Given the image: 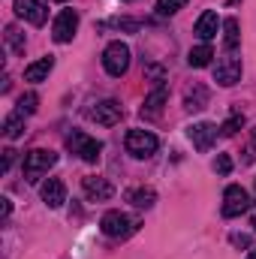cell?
I'll return each instance as SVG.
<instances>
[{"label":"cell","instance_id":"obj_1","mask_svg":"<svg viewBox=\"0 0 256 259\" xmlns=\"http://www.w3.org/2000/svg\"><path fill=\"white\" fill-rule=\"evenodd\" d=\"M100 229H103V235H109V238H127V235H133V232L139 229V220L130 217V214H124V211H109V214H103Z\"/></svg>","mask_w":256,"mask_h":259},{"label":"cell","instance_id":"obj_2","mask_svg":"<svg viewBox=\"0 0 256 259\" xmlns=\"http://www.w3.org/2000/svg\"><path fill=\"white\" fill-rule=\"evenodd\" d=\"M124 148H127V154L145 160V157H154V154H157L160 139H157L154 133H148V130H130L127 139H124Z\"/></svg>","mask_w":256,"mask_h":259},{"label":"cell","instance_id":"obj_3","mask_svg":"<svg viewBox=\"0 0 256 259\" xmlns=\"http://www.w3.org/2000/svg\"><path fill=\"white\" fill-rule=\"evenodd\" d=\"M66 148H69L72 154H78L84 163H97V160H100V154H103V142H97V139L84 136L81 130H75V133H69V136H66Z\"/></svg>","mask_w":256,"mask_h":259},{"label":"cell","instance_id":"obj_4","mask_svg":"<svg viewBox=\"0 0 256 259\" xmlns=\"http://www.w3.org/2000/svg\"><path fill=\"white\" fill-rule=\"evenodd\" d=\"M55 163H58V154H55V151L33 148V151L24 157V178H27V181H39V175H46Z\"/></svg>","mask_w":256,"mask_h":259},{"label":"cell","instance_id":"obj_5","mask_svg":"<svg viewBox=\"0 0 256 259\" xmlns=\"http://www.w3.org/2000/svg\"><path fill=\"white\" fill-rule=\"evenodd\" d=\"M103 66H106V72L109 75H115V78H121L124 72L130 69V49L127 42H109L106 46V52H103Z\"/></svg>","mask_w":256,"mask_h":259},{"label":"cell","instance_id":"obj_6","mask_svg":"<svg viewBox=\"0 0 256 259\" xmlns=\"http://www.w3.org/2000/svg\"><path fill=\"white\" fill-rule=\"evenodd\" d=\"M88 118L97 121V124H103V127H115V124H121L124 109H121L118 100H103V103H94L88 109Z\"/></svg>","mask_w":256,"mask_h":259},{"label":"cell","instance_id":"obj_7","mask_svg":"<svg viewBox=\"0 0 256 259\" xmlns=\"http://www.w3.org/2000/svg\"><path fill=\"white\" fill-rule=\"evenodd\" d=\"M250 208V196L241 184H229L223 193V217H238Z\"/></svg>","mask_w":256,"mask_h":259},{"label":"cell","instance_id":"obj_8","mask_svg":"<svg viewBox=\"0 0 256 259\" xmlns=\"http://www.w3.org/2000/svg\"><path fill=\"white\" fill-rule=\"evenodd\" d=\"M214 81L223 84V88L238 84L241 81V61L235 55H226L223 61H217V66H214Z\"/></svg>","mask_w":256,"mask_h":259},{"label":"cell","instance_id":"obj_9","mask_svg":"<svg viewBox=\"0 0 256 259\" xmlns=\"http://www.w3.org/2000/svg\"><path fill=\"white\" fill-rule=\"evenodd\" d=\"M75 30H78V12H75V9H64V12L55 18L52 36H55V42H72Z\"/></svg>","mask_w":256,"mask_h":259},{"label":"cell","instance_id":"obj_10","mask_svg":"<svg viewBox=\"0 0 256 259\" xmlns=\"http://www.w3.org/2000/svg\"><path fill=\"white\" fill-rule=\"evenodd\" d=\"M15 12H18V18L30 21L33 27H42L49 18V6L42 0H15Z\"/></svg>","mask_w":256,"mask_h":259},{"label":"cell","instance_id":"obj_11","mask_svg":"<svg viewBox=\"0 0 256 259\" xmlns=\"http://www.w3.org/2000/svg\"><path fill=\"white\" fill-rule=\"evenodd\" d=\"M217 124H211V121H199V124H193L190 130H187V136H190L193 148L196 151H208L214 142H217Z\"/></svg>","mask_w":256,"mask_h":259},{"label":"cell","instance_id":"obj_12","mask_svg":"<svg viewBox=\"0 0 256 259\" xmlns=\"http://www.w3.org/2000/svg\"><path fill=\"white\" fill-rule=\"evenodd\" d=\"M81 190H84V196H88L91 202H106V199L115 196V187H112L106 178H97V175L81 178Z\"/></svg>","mask_w":256,"mask_h":259},{"label":"cell","instance_id":"obj_13","mask_svg":"<svg viewBox=\"0 0 256 259\" xmlns=\"http://www.w3.org/2000/svg\"><path fill=\"white\" fill-rule=\"evenodd\" d=\"M39 196H42V202H46L49 208H61L66 202V184L61 178H49V181L39 187Z\"/></svg>","mask_w":256,"mask_h":259},{"label":"cell","instance_id":"obj_14","mask_svg":"<svg viewBox=\"0 0 256 259\" xmlns=\"http://www.w3.org/2000/svg\"><path fill=\"white\" fill-rule=\"evenodd\" d=\"M166 97H169V91H166V84H157L148 97H145V106H142V118H157L160 112H163V103H166Z\"/></svg>","mask_w":256,"mask_h":259},{"label":"cell","instance_id":"obj_15","mask_svg":"<svg viewBox=\"0 0 256 259\" xmlns=\"http://www.w3.org/2000/svg\"><path fill=\"white\" fill-rule=\"evenodd\" d=\"M217 27H220V18H217V12H202L199 15V21H196V27H193V33L202 39V42H208V39H214L217 36Z\"/></svg>","mask_w":256,"mask_h":259},{"label":"cell","instance_id":"obj_16","mask_svg":"<svg viewBox=\"0 0 256 259\" xmlns=\"http://www.w3.org/2000/svg\"><path fill=\"white\" fill-rule=\"evenodd\" d=\"M208 100H211L208 88L205 84H193V88H187V94H184V109L187 112H202L208 106Z\"/></svg>","mask_w":256,"mask_h":259},{"label":"cell","instance_id":"obj_17","mask_svg":"<svg viewBox=\"0 0 256 259\" xmlns=\"http://www.w3.org/2000/svg\"><path fill=\"white\" fill-rule=\"evenodd\" d=\"M52 69H55V58H39L30 66H24V81H42V78H49Z\"/></svg>","mask_w":256,"mask_h":259},{"label":"cell","instance_id":"obj_18","mask_svg":"<svg viewBox=\"0 0 256 259\" xmlns=\"http://www.w3.org/2000/svg\"><path fill=\"white\" fill-rule=\"evenodd\" d=\"M238 42H241V33H238V21H235V18H226V21H223V49L232 55V52L238 49Z\"/></svg>","mask_w":256,"mask_h":259},{"label":"cell","instance_id":"obj_19","mask_svg":"<svg viewBox=\"0 0 256 259\" xmlns=\"http://www.w3.org/2000/svg\"><path fill=\"white\" fill-rule=\"evenodd\" d=\"M211 58H214V49H211L208 42H202V46L190 49V55H187V64L196 66V69H202V66L211 64Z\"/></svg>","mask_w":256,"mask_h":259},{"label":"cell","instance_id":"obj_20","mask_svg":"<svg viewBox=\"0 0 256 259\" xmlns=\"http://www.w3.org/2000/svg\"><path fill=\"white\" fill-rule=\"evenodd\" d=\"M127 202H133L136 208H151L157 202V193L151 187H139V190H130L127 193Z\"/></svg>","mask_w":256,"mask_h":259},{"label":"cell","instance_id":"obj_21","mask_svg":"<svg viewBox=\"0 0 256 259\" xmlns=\"http://www.w3.org/2000/svg\"><path fill=\"white\" fill-rule=\"evenodd\" d=\"M21 133H24V115H21V112H12V115L3 121V136H6V139H18Z\"/></svg>","mask_w":256,"mask_h":259},{"label":"cell","instance_id":"obj_22","mask_svg":"<svg viewBox=\"0 0 256 259\" xmlns=\"http://www.w3.org/2000/svg\"><path fill=\"white\" fill-rule=\"evenodd\" d=\"M241 127H244V115H241V112L235 109V112L229 115V121H226V124L220 127V136H235V133H238Z\"/></svg>","mask_w":256,"mask_h":259},{"label":"cell","instance_id":"obj_23","mask_svg":"<svg viewBox=\"0 0 256 259\" xmlns=\"http://www.w3.org/2000/svg\"><path fill=\"white\" fill-rule=\"evenodd\" d=\"M184 6H187V0H157V12L160 15H175Z\"/></svg>","mask_w":256,"mask_h":259},{"label":"cell","instance_id":"obj_24","mask_svg":"<svg viewBox=\"0 0 256 259\" xmlns=\"http://www.w3.org/2000/svg\"><path fill=\"white\" fill-rule=\"evenodd\" d=\"M6 42H9V49H12V52H18V55L24 52V39H21L18 27H12V24L6 27Z\"/></svg>","mask_w":256,"mask_h":259},{"label":"cell","instance_id":"obj_25","mask_svg":"<svg viewBox=\"0 0 256 259\" xmlns=\"http://www.w3.org/2000/svg\"><path fill=\"white\" fill-rule=\"evenodd\" d=\"M36 103H39L36 94H24V97L18 100V112H21V115H33V112H36Z\"/></svg>","mask_w":256,"mask_h":259},{"label":"cell","instance_id":"obj_26","mask_svg":"<svg viewBox=\"0 0 256 259\" xmlns=\"http://www.w3.org/2000/svg\"><path fill=\"white\" fill-rule=\"evenodd\" d=\"M214 172H217V175H229V172H232V160H229V154H217V160H214Z\"/></svg>","mask_w":256,"mask_h":259},{"label":"cell","instance_id":"obj_27","mask_svg":"<svg viewBox=\"0 0 256 259\" xmlns=\"http://www.w3.org/2000/svg\"><path fill=\"white\" fill-rule=\"evenodd\" d=\"M15 154H18V151H12V148H6V151H3V166H0L3 172H9V166L15 163Z\"/></svg>","mask_w":256,"mask_h":259},{"label":"cell","instance_id":"obj_28","mask_svg":"<svg viewBox=\"0 0 256 259\" xmlns=\"http://www.w3.org/2000/svg\"><path fill=\"white\" fill-rule=\"evenodd\" d=\"M232 244H235V247H250V235H238V232H235V235H232Z\"/></svg>","mask_w":256,"mask_h":259},{"label":"cell","instance_id":"obj_29","mask_svg":"<svg viewBox=\"0 0 256 259\" xmlns=\"http://www.w3.org/2000/svg\"><path fill=\"white\" fill-rule=\"evenodd\" d=\"M256 160V127L250 130V154H247V163H253Z\"/></svg>","mask_w":256,"mask_h":259},{"label":"cell","instance_id":"obj_30","mask_svg":"<svg viewBox=\"0 0 256 259\" xmlns=\"http://www.w3.org/2000/svg\"><path fill=\"white\" fill-rule=\"evenodd\" d=\"M9 211H12V205H9V199H3V205H0V214H3V217H9Z\"/></svg>","mask_w":256,"mask_h":259},{"label":"cell","instance_id":"obj_31","mask_svg":"<svg viewBox=\"0 0 256 259\" xmlns=\"http://www.w3.org/2000/svg\"><path fill=\"white\" fill-rule=\"evenodd\" d=\"M247 259H256V250H253V253H250V256H247Z\"/></svg>","mask_w":256,"mask_h":259},{"label":"cell","instance_id":"obj_32","mask_svg":"<svg viewBox=\"0 0 256 259\" xmlns=\"http://www.w3.org/2000/svg\"><path fill=\"white\" fill-rule=\"evenodd\" d=\"M253 229H256V211H253Z\"/></svg>","mask_w":256,"mask_h":259},{"label":"cell","instance_id":"obj_33","mask_svg":"<svg viewBox=\"0 0 256 259\" xmlns=\"http://www.w3.org/2000/svg\"><path fill=\"white\" fill-rule=\"evenodd\" d=\"M55 3H66V0H55Z\"/></svg>","mask_w":256,"mask_h":259},{"label":"cell","instance_id":"obj_34","mask_svg":"<svg viewBox=\"0 0 256 259\" xmlns=\"http://www.w3.org/2000/svg\"><path fill=\"white\" fill-rule=\"evenodd\" d=\"M229 3H238V0H229Z\"/></svg>","mask_w":256,"mask_h":259},{"label":"cell","instance_id":"obj_35","mask_svg":"<svg viewBox=\"0 0 256 259\" xmlns=\"http://www.w3.org/2000/svg\"><path fill=\"white\" fill-rule=\"evenodd\" d=\"M253 187H256V184H253Z\"/></svg>","mask_w":256,"mask_h":259}]
</instances>
